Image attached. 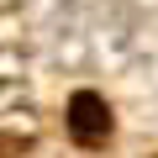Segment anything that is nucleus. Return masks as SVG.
I'll return each instance as SVG.
<instances>
[{
	"label": "nucleus",
	"instance_id": "obj_1",
	"mask_svg": "<svg viewBox=\"0 0 158 158\" xmlns=\"http://www.w3.org/2000/svg\"><path fill=\"white\" fill-rule=\"evenodd\" d=\"M69 127H74V137H79V142H100V137H106V127H111L106 100H100V95H90V90H79V95L69 100Z\"/></svg>",
	"mask_w": 158,
	"mask_h": 158
}]
</instances>
